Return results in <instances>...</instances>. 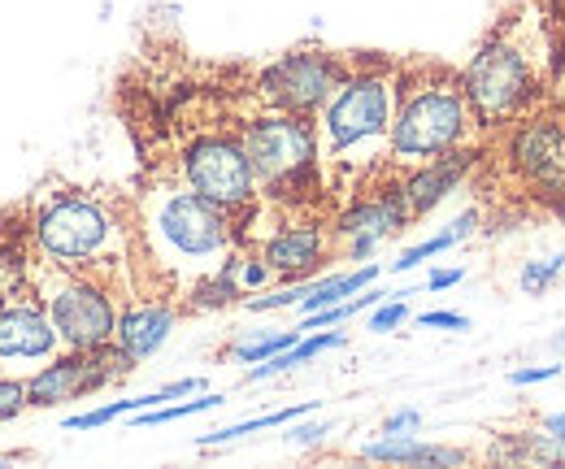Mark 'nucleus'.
Segmentation results:
<instances>
[{"instance_id": "nucleus-29", "label": "nucleus", "mask_w": 565, "mask_h": 469, "mask_svg": "<svg viewBox=\"0 0 565 469\" xmlns=\"http://www.w3.org/2000/svg\"><path fill=\"white\" fill-rule=\"evenodd\" d=\"M196 392H205V379H179V383H166V387H157L148 396H152V408H157V404L183 401V396H196Z\"/></svg>"}, {"instance_id": "nucleus-33", "label": "nucleus", "mask_w": 565, "mask_h": 469, "mask_svg": "<svg viewBox=\"0 0 565 469\" xmlns=\"http://www.w3.org/2000/svg\"><path fill=\"white\" fill-rule=\"evenodd\" d=\"M544 430L565 448V413H548V417H544Z\"/></svg>"}, {"instance_id": "nucleus-5", "label": "nucleus", "mask_w": 565, "mask_h": 469, "mask_svg": "<svg viewBox=\"0 0 565 469\" xmlns=\"http://www.w3.org/2000/svg\"><path fill=\"white\" fill-rule=\"evenodd\" d=\"M235 135H239V143H244V152L253 161L262 201L279 204V209H305L296 188L300 183L322 188L313 118H300V114H287V109L257 100V114L239 118Z\"/></svg>"}, {"instance_id": "nucleus-10", "label": "nucleus", "mask_w": 565, "mask_h": 469, "mask_svg": "<svg viewBox=\"0 0 565 469\" xmlns=\"http://www.w3.org/2000/svg\"><path fill=\"white\" fill-rule=\"evenodd\" d=\"M349 70L353 62L331 49H291V53L275 57L270 66H262L257 100L287 109V114H300V118H318V109L331 100V92L344 83Z\"/></svg>"}, {"instance_id": "nucleus-4", "label": "nucleus", "mask_w": 565, "mask_h": 469, "mask_svg": "<svg viewBox=\"0 0 565 469\" xmlns=\"http://www.w3.org/2000/svg\"><path fill=\"white\" fill-rule=\"evenodd\" d=\"M483 122L466 96L461 70L448 66H401L396 83V118L387 170L405 174L452 148H475Z\"/></svg>"}, {"instance_id": "nucleus-25", "label": "nucleus", "mask_w": 565, "mask_h": 469, "mask_svg": "<svg viewBox=\"0 0 565 469\" xmlns=\"http://www.w3.org/2000/svg\"><path fill=\"white\" fill-rule=\"evenodd\" d=\"M270 278H275V269H270V262H266L262 253H244V257H239V287H244V296L262 291Z\"/></svg>"}, {"instance_id": "nucleus-12", "label": "nucleus", "mask_w": 565, "mask_h": 469, "mask_svg": "<svg viewBox=\"0 0 565 469\" xmlns=\"http://www.w3.org/2000/svg\"><path fill=\"white\" fill-rule=\"evenodd\" d=\"M331 248H335L331 226L318 222V217H305V213L287 217L282 226H275L270 235L257 239V253H262V257L270 262V269H275L279 278H287V283L309 278L313 269L331 257Z\"/></svg>"}, {"instance_id": "nucleus-1", "label": "nucleus", "mask_w": 565, "mask_h": 469, "mask_svg": "<svg viewBox=\"0 0 565 469\" xmlns=\"http://www.w3.org/2000/svg\"><path fill=\"white\" fill-rule=\"evenodd\" d=\"M396 83L401 66L370 57L353 62L344 83L331 92V100L318 109L313 135H318V174L322 192L356 196L374 179L392 174V118H396Z\"/></svg>"}, {"instance_id": "nucleus-34", "label": "nucleus", "mask_w": 565, "mask_h": 469, "mask_svg": "<svg viewBox=\"0 0 565 469\" xmlns=\"http://www.w3.org/2000/svg\"><path fill=\"white\" fill-rule=\"evenodd\" d=\"M557 105H562V109H565V74H562V78H557Z\"/></svg>"}, {"instance_id": "nucleus-27", "label": "nucleus", "mask_w": 565, "mask_h": 469, "mask_svg": "<svg viewBox=\"0 0 565 469\" xmlns=\"http://www.w3.org/2000/svg\"><path fill=\"white\" fill-rule=\"evenodd\" d=\"M418 327H426V331H470V318L452 313V309H430L418 318Z\"/></svg>"}, {"instance_id": "nucleus-32", "label": "nucleus", "mask_w": 565, "mask_h": 469, "mask_svg": "<svg viewBox=\"0 0 565 469\" xmlns=\"http://www.w3.org/2000/svg\"><path fill=\"white\" fill-rule=\"evenodd\" d=\"M461 278H466V269H435V274L426 278V287H430V291H444V287H457Z\"/></svg>"}, {"instance_id": "nucleus-8", "label": "nucleus", "mask_w": 565, "mask_h": 469, "mask_svg": "<svg viewBox=\"0 0 565 469\" xmlns=\"http://www.w3.org/2000/svg\"><path fill=\"white\" fill-rule=\"evenodd\" d=\"M504 170L522 183L531 201L548 204V213L565 201V109H531L504 127Z\"/></svg>"}, {"instance_id": "nucleus-18", "label": "nucleus", "mask_w": 565, "mask_h": 469, "mask_svg": "<svg viewBox=\"0 0 565 469\" xmlns=\"http://www.w3.org/2000/svg\"><path fill=\"white\" fill-rule=\"evenodd\" d=\"M374 278H379V266H361V269H349V274H331V278H318V283H309V291L300 296V313H318V309H331V305L349 300V296H356V291H365Z\"/></svg>"}, {"instance_id": "nucleus-9", "label": "nucleus", "mask_w": 565, "mask_h": 469, "mask_svg": "<svg viewBox=\"0 0 565 469\" xmlns=\"http://www.w3.org/2000/svg\"><path fill=\"white\" fill-rule=\"evenodd\" d=\"M179 179L201 192L205 201L231 209L235 217L248 213L253 204L262 201V188H257V174H253V161L239 143L235 131H205L196 135L183 157H179Z\"/></svg>"}, {"instance_id": "nucleus-16", "label": "nucleus", "mask_w": 565, "mask_h": 469, "mask_svg": "<svg viewBox=\"0 0 565 469\" xmlns=\"http://www.w3.org/2000/svg\"><path fill=\"white\" fill-rule=\"evenodd\" d=\"M344 343H349L344 331H322V335L296 339L291 348H282V352H275V356L257 361V365L248 370V383L279 379V374H287V370H296V365H305V361H313V356H322V352H331V348H344Z\"/></svg>"}, {"instance_id": "nucleus-26", "label": "nucleus", "mask_w": 565, "mask_h": 469, "mask_svg": "<svg viewBox=\"0 0 565 469\" xmlns=\"http://www.w3.org/2000/svg\"><path fill=\"white\" fill-rule=\"evenodd\" d=\"M401 322H409V305H405L401 296L374 305V313H370V331H374V335H387V331H396Z\"/></svg>"}, {"instance_id": "nucleus-21", "label": "nucleus", "mask_w": 565, "mask_h": 469, "mask_svg": "<svg viewBox=\"0 0 565 469\" xmlns=\"http://www.w3.org/2000/svg\"><path fill=\"white\" fill-rule=\"evenodd\" d=\"M565 269V253H553V257H531L526 266H522V274H518V287L526 291V296H544L557 278H562Z\"/></svg>"}, {"instance_id": "nucleus-17", "label": "nucleus", "mask_w": 565, "mask_h": 469, "mask_svg": "<svg viewBox=\"0 0 565 469\" xmlns=\"http://www.w3.org/2000/svg\"><path fill=\"white\" fill-rule=\"evenodd\" d=\"M479 222H483V213L479 209H466L448 231H439V235H430L423 244H414V248H405L396 262H392V274H409L414 266H423L430 257H439V253H448V248H457L461 239H470L475 231H479Z\"/></svg>"}, {"instance_id": "nucleus-6", "label": "nucleus", "mask_w": 565, "mask_h": 469, "mask_svg": "<svg viewBox=\"0 0 565 469\" xmlns=\"http://www.w3.org/2000/svg\"><path fill=\"white\" fill-rule=\"evenodd\" d=\"M461 83H466V96L483 122V131H504L509 122H518L522 114L535 109L540 100V83H544V70H540V53L526 35L509 26H500L492 40L470 57V66L461 70Z\"/></svg>"}, {"instance_id": "nucleus-3", "label": "nucleus", "mask_w": 565, "mask_h": 469, "mask_svg": "<svg viewBox=\"0 0 565 469\" xmlns=\"http://www.w3.org/2000/svg\"><path fill=\"white\" fill-rule=\"evenodd\" d=\"M31 239L44 262L114 283V274L127 266L131 226L114 196L44 183L31 201Z\"/></svg>"}, {"instance_id": "nucleus-22", "label": "nucleus", "mask_w": 565, "mask_h": 469, "mask_svg": "<svg viewBox=\"0 0 565 469\" xmlns=\"http://www.w3.org/2000/svg\"><path fill=\"white\" fill-rule=\"evenodd\" d=\"M140 408H152V396H136V401H109L92 413H78V417H66V430H96V426H109L114 417H127V413H140Z\"/></svg>"}, {"instance_id": "nucleus-20", "label": "nucleus", "mask_w": 565, "mask_h": 469, "mask_svg": "<svg viewBox=\"0 0 565 469\" xmlns=\"http://www.w3.org/2000/svg\"><path fill=\"white\" fill-rule=\"evenodd\" d=\"M217 404H226V396H217V392H205L201 401H188V404H157V408L131 413V426H166V422H183V417L210 413V408H217Z\"/></svg>"}, {"instance_id": "nucleus-36", "label": "nucleus", "mask_w": 565, "mask_h": 469, "mask_svg": "<svg viewBox=\"0 0 565 469\" xmlns=\"http://www.w3.org/2000/svg\"><path fill=\"white\" fill-rule=\"evenodd\" d=\"M553 217H562V222H565V201L557 204V209H553Z\"/></svg>"}, {"instance_id": "nucleus-11", "label": "nucleus", "mask_w": 565, "mask_h": 469, "mask_svg": "<svg viewBox=\"0 0 565 469\" xmlns=\"http://www.w3.org/2000/svg\"><path fill=\"white\" fill-rule=\"evenodd\" d=\"M131 370H136V361L118 343H105V348H62L53 361H44L40 370L26 374V396H31V408H57V404L83 401V396L127 379Z\"/></svg>"}, {"instance_id": "nucleus-14", "label": "nucleus", "mask_w": 565, "mask_h": 469, "mask_svg": "<svg viewBox=\"0 0 565 469\" xmlns=\"http://www.w3.org/2000/svg\"><path fill=\"white\" fill-rule=\"evenodd\" d=\"M170 331H174V305L166 296H143V300H131L118 313V335H114V343L140 365V361H148L170 339Z\"/></svg>"}, {"instance_id": "nucleus-7", "label": "nucleus", "mask_w": 565, "mask_h": 469, "mask_svg": "<svg viewBox=\"0 0 565 469\" xmlns=\"http://www.w3.org/2000/svg\"><path fill=\"white\" fill-rule=\"evenodd\" d=\"M31 287L49 309L62 348H105L118 335V300L114 287L96 274L53 266L40 253L31 257Z\"/></svg>"}, {"instance_id": "nucleus-15", "label": "nucleus", "mask_w": 565, "mask_h": 469, "mask_svg": "<svg viewBox=\"0 0 565 469\" xmlns=\"http://www.w3.org/2000/svg\"><path fill=\"white\" fill-rule=\"evenodd\" d=\"M365 461H387V466H466L470 457L461 448L444 444H423L418 435H383L361 448Z\"/></svg>"}, {"instance_id": "nucleus-19", "label": "nucleus", "mask_w": 565, "mask_h": 469, "mask_svg": "<svg viewBox=\"0 0 565 469\" xmlns=\"http://www.w3.org/2000/svg\"><path fill=\"white\" fill-rule=\"evenodd\" d=\"M318 404H296V408H279V413H266V417H248V422H235V426H222V430H210V435H201L196 444L201 448H222V444H235V439H244V435H257V430H270V426H287V422H296V417H305V413H313Z\"/></svg>"}, {"instance_id": "nucleus-2", "label": "nucleus", "mask_w": 565, "mask_h": 469, "mask_svg": "<svg viewBox=\"0 0 565 469\" xmlns=\"http://www.w3.org/2000/svg\"><path fill=\"white\" fill-rule=\"evenodd\" d=\"M140 239L166 287L188 291L239 248V217L192 192L183 179H166L143 192Z\"/></svg>"}, {"instance_id": "nucleus-31", "label": "nucleus", "mask_w": 565, "mask_h": 469, "mask_svg": "<svg viewBox=\"0 0 565 469\" xmlns=\"http://www.w3.org/2000/svg\"><path fill=\"white\" fill-rule=\"evenodd\" d=\"M327 435H331V422H309V426H291L282 439L296 444V448H309V444H318V439H327Z\"/></svg>"}, {"instance_id": "nucleus-28", "label": "nucleus", "mask_w": 565, "mask_h": 469, "mask_svg": "<svg viewBox=\"0 0 565 469\" xmlns=\"http://www.w3.org/2000/svg\"><path fill=\"white\" fill-rule=\"evenodd\" d=\"M548 379H562V365L557 361H548V365H522V370L509 374L513 387H535V383H548Z\"/></svg>"}, {"instance_id": "nucleus-13", "label": "nucleus", "mask_w": 565, "mask_h": 469, "mask_svg": "<svg viewBox=\"0 0 565 469\" xmlns=\"http://www.w3.org/2000/svg\"><path fill=\"white\" fill-rule=\"evenodd\" d=\"M475 161H479V143L475 148H452V152H444V157H435L426 166L405 170L401 174V196H405V209H409V222H418L439 201H448L461 188V179L475 170Z\"/></svg>"}, {"instance_id": "nucleus-35", "label": "nucleus", "mask_w": 565, "mask_h": 469, "mask_svg": "<svg viewBox=\"0 0 565 469\" xmlns=\"http://www.w3.org/2000/svg\"><path fill=\"white\" fill-rule=\"evenodd\" d=\"M553 348H557V352H565V327L557 331V335H553Z\"/></svg>"}, {"instance_id": "nucleus-24", "label": "nucleus", "mask_w": 565, "mask_h": 469, "mask_svg": "<svg viewBox=\"0 0 565 469\" xmlns=\"http://www.w3.org/2000/svg\"><path fill=\"white\" fill-rule=\"evenodd\" d=\"M31 408V396H26V379L18 374H0V422H13Z\"/></svg>"}, {"instance_id": "nucleus-23", "label": "nucleus", "mask_w": 565, "mask_h": 469, "mask_svg": "<svg viewBox=\"0 0 565 469\" xmlns=\"http://www.w3.org/2000/svg\"><path fill=\"white\" fill-rule=\"evenodd\" d=\"M300 339V327L296 331H275V335H262V339H248V343H235L231 348V356L239 361V365H257V361H266V356H275L282 348H291Z\"/></svg>"}, {"instance_id": "nucleus-30", "label": "nucleus", "mask_w": 565, "mask_h": 469, "mask_svg": "<svg viewBox=\"0 0 565 469\" xmlns=\"http://www.w3.org/2000/svg\"><path fill=\"white\" fill-rule=\"evenodd\" d=\"M418 426H423V413L418 408H396L383 422V435H418Z\"/></svg>"}, {"instance_id": "nucleus-37", "label": "nucleus", "mask_w": 565, "mask_h": 469, "mask_svg": "<svg viewBox=\"0 0 565 469\" xmlns=\"http://www.w3.org/2000/svg\"><path fill=\"white\" fill-rule=\"evenodd\" d=\"M9 461H13V457H9V452H0V466H9Z\"/></svg>"}]
</instances>
